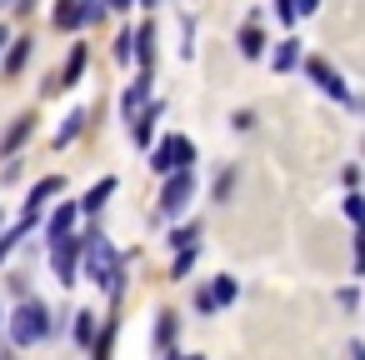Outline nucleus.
<instances>
[{
    "label": "nucleus",
    "mask_w": 365,
    "mask_h": 360,
    "mask_svg": "<svg viewBox=\"0 0 365 360\" xmlns=\"http://www.w3.org/2000/svg\"><path fill=\"white\" fill-rule=\"evenodd\" d=\"M96 330H101V320H96L91 310H76V315H71V340H76L81 350H91V345H96Z\"/></svg>",
    "instance_id": "nucleus-18"
},
{
    "label": "nucleus",
    "mask_w": 365,
    "mask_h": 360,
    "mask_svg": "<svg viewBox=\"0 0 365 360\" xmlns=\"http://www.w3.org/2000/svg\"><path fill=\"white\" fill-rule=\"evenodd\" d=\"M265 46H270V41H265V31H260L255 21H245V26H240V36H235V51H240L245 61H260V56H265Z\"/></svg>",
    "instance_id": "nucleus-16"
},
{
    "label": "nucleus",
    "mask_w": 365,
    "mask_h": 360,
    "mask_svg": "<svg viewBox=\"0 0 365 360\" xmlns=\"http://www.w3.org/2000/svg\"><path fill=\"white\" fill-rule=\"evenodd\" d=\"M175 335H180V315H175V310H160V315H155V335H150V345H155L160 355H175Z\"/></svg>",
    "instance_id": "nucleus-14"
},
{
    "label": "nucleus",
    "mask_w": 365,
    "mask_h": 360,
    "mask_svg": "<svg viewBox=\"0 0 365 360\" xmlns=\"http://www.w3.org/2000/svg\"><path fill=\"white\" fill-rule=\"evenodd\" d=\"M31 225H36V215H21L11 230H0V265H6V260H11V250H16V245L31 235Z\"/></svg>",
    "instance_id": "nucleus-19"
},
{
    "label": "nucleus",
    "mask_w": 365,
    "mask_h": 360,
    "mask_svg": "<svg viewBox=\"0 0 365 360\" xmlns=\"http://www.w3.org/2000/svg\"><path fill=\"white\" fill-rule=\"evenodd\" d=\"M135 6H145V11H155V6H160V0H135Z\"/></svg>",
    "instance_id": "nucleus-43"
},
{
    "label": "nucleus",
    "mask_w": 365,
    "mask_h": 360,
    "mask_svg": "<svg viewBox=\"0 0 365 360\" xmlns=\"http://www.w3.org/2000/svg\"><path fill=\"white\" fill-rule=\"evenodd\" d=\"M36 11V0H16V16H31Z\"/></svg>",
    "instance_id": "nucleus-40"
},
{
    "label": "nucleus",
    "mask_w": 365,
    "mask_h": 360,
    "mask_svg": "<svg viewBox=\"0 0 365 360\" xmlns=\"http://www.w3.org/2000/svg\"><path fill=\"white\" fill-rule=\"evenodd\" d=\"M0 180L16 185V180H21V160H11V155H6V170H0Z\"/></svg>",
    "instance_id": "nucleus-36"
},
{
    "label": "nucleus",
    "mask_w": 365,
    "mask_h": 360,
    "mask_svg": "<svg viewBox=\"0 0 365 360\" xmlns=\"http://www.w3.org/2000/svg\"><path fill=\"white\" fill-rule=\"evenodd\" d=\"M145 101H150V71L140 66V71H135V81H130V86H125V96H120V115L130 120V115H135Z\"/></svg>",
    "instance_id": "nucleus-11"
},
{
    "label": "nucleus",
    "mask_w": 365,
    "mask_h": 360,
    "mask_svg": "<svg viewBox=\"0 0 365 360\" xmlns=\"http://www.w3.org/2000/svg\"><path fill=\"white\" fill-rule=\"evenodd\" d=\"M106 16H110V6H106V0H81V31H96Z\"/></svg>",
    "instance_id": "nucleus-24"
},
{
    "label": "nucleus",
    "mask_w": 365,
    "mask_h": 360,
    "mask_svg": "<svg viewBox=\"0 0 365 360\" xmlns=\"http://www.w3.org/2000/svg\"><path fill=\"white\" fill-rule=\"evenodd\" d=\"M250 125H255V110H235V115H230V130H240V135H245Z\"/></svg>",
    "instance_id": "nucleus-34"
},
{
    "label": "nucleus",
    "mask_w": 365,
    "mask_h": 360,
    "mask_svg": "<svg viewBox=\"0 0 365 360\" xmlns=\"http://www.w3.org/2000/svg\"><path fill=\"white\" fill-rule=\"evenodd\" d=\"M160 115H165V106H160V101H145V106L130 115V140H135V145H150V140H155V120H160Z\"/></svg>",
    "instance_id": "nucleus-9"
},
{
    "label": "nucleus",
    "mask_w": 365,
    "mask_h": 360,
    "mask_svg": "<svg viewBox=\"0 0 365 360\" xmlns=\"http://www.w3.org/2000/svg\"><path fill=\"white\" fill-rule=\"evenodd\" d=\"M195 310H200V315H215V310H220V305H215V290H210V285H200V290H195Z\"/></svg>",
    "instance_id": "nucleus-32"
},
{
    "label": "nucleus",
    "mask_w": 365,
    "mask_h": 360,
    "mask_svg": "<svg viewBox=\"0 0 365 360\" xmlns=\"http://www.w3.org/2000/svg\"><path fill=\"white\" fill-rule=\"evenodd\" d=\"M115 265H120V255H115V245H110V235L91 225V235H81V270H86V280H96V285H106Z\"/></svg>",
    "instance_id": "nucleus-3"
},
{
    "label": "nucleus",
    "mask_w": 365,
    "mask_h": 360,
    "mask_svg": "<svg viewBox=\"0 0 365 360\" xmlns=\"http://www.w3.org/2000/svg\"><path fill=\"white\" fill-rule=\"evenodd\" d=\"M135 61H140L145 71L155 66V26H150V21H140V26H135Z\"/></svg>",
    "instance_id": "nucleus-20"
},
{
    "label": "nucleus",
    "mask_w": 365,
    "mask_h": 360,
    "mask_svg": "<svg viewBox=\"0 0 365 360\" xmlns=\"http://www.w3.org/2000/svg\"><path fill=\"white\" fill-rule=\"evenodd\" d=\"M76 220H81V205H71V200L51 205V220H46V240H56V235H71V230H76Z\"/></svg>",
    "instance_id": "nucleus-15"
},
{
    "label": "nucleus",
    "mask_w": 365,
    "mask_h": 360,
    "mask_svg": "<svg viewBox=\"0 0 365 360\" xmlns=\"http://www.w3.org/2000/svg\"><path fill=\"white\" fill-rule=\"evenodd\" d=\"M340 185H360V165H345L340 170Z\"/></svg>",
    "instance_id": "nucleus-38"
},
{
    "label": "nucleus",
    "mask_w": 365,
    "mask_h": 360,
    "mask_svg": "<svg viewBox=\"0 0 365 360\" xmlns=\"http://www.w3.org/2000/svg\"><path fill=\"white\" fill-rule=\"evenodd\" d=\"M200 240V225L195 220H185V225H170V235H165V245L170 250H180V245H195Z\"/></svg>",
    "instance_id": "nucleus-25"
},
{
    "label": "nucleus",
    "mask_w": 365,
    "mask_h": 360,
    "mask_svg": "<svg viewBox=\"0 0 365 360\" xmlns=\"http://www.w3.org/2000/svg\"><path fill=\"white\" fill-rule=\"evenodd\" d=\"M300 66H305V76L315 81V91L320 96H330V101H340V106H350L355 96H350V86L340 81V71L330 66V61H320V56H300Z\"/></svg>",
    "instance_id": "nucleus-6"
},
{
    "label": "nucleus",
    "mask_w": 365,
    "mask_h": 360,
    "mask_svg": "<svg viewBox=\"0 0 365 360\" xmlns=\"http://www.w3.org/2000/svg\"><path fill=\"white\" fill-rule=\"evenodd\" d=\"M6 41H11V31H6V26H0V51H6Z\"/></svg>",
    "instance_id": "nucleus-42"
},
{
    "label": "nucleus",
    "mask_w": 365,
    "mask_h": 360,
    "mask_svg": "<svg viewBox=\"0 0 365 360\" xmlns=\"http://www.w3.org/2000/svg\"><path fill=\"white\" fill-rule=\"evenodd\" d=\"M115 190H120V180H115V175H101V180L86 190V200H76V205H81V215H101V210H106V200H110Z\"/></svg>",
    "instance_id": "nucleus-13"
},
{
    "label": "nucleus",
    "mask_w": 365,
    "mask_h": 360,
    "mask_svg": "<svg viewBox=\"0 0 365 360\" xmlns=\"http://www.w3.org/2000/svg\"><path fill=\"white\" fill-rule=\"evenodd\" d=\"M230 190H235V165H225V170H220V180H215V200L225 205V200H230Z\"/></svg>",
    "instance_id": "nucleus-30"
},
{
    "label": "nucleus",
    "mask_w": 365,
    "mask_h": 360,
    "mask_svg": "<svg viewBox=\"0 0 365 360\" xmlns=\"http://www.w3.org/2000/svg\"><path fill=\"white\" fill-rule=\"evenodd\" d=\"M0 230H6V210H0Z\"/></svg>",
    "instance_id": "nucleus-44"
},
{
    "label": "nucleus",
    "mask_w": 365,
    "mask_h": 360,
    "mask_svg": "<svg viewBox=\"0 0 365 360\" xmlns=\"http://www.w3.org/2000/svg\"><path fill=\"white\" fill-rule=\"evenodd\" d=\"M300 56H305V51H300V41L290 36V41H275V51H270V66H275L280 76H290V71L300 66Z\"/></svg>",
    "instance_id": "nucleus-17"
},
{
    "label": "nucleus",
    "mask_w": 365,
    "mask_h": 360,
    "mask_svg": "<svg viewBox=\"0 0 365 360\" xmlns=\"http://www.w3.org/2000/svg\"><path fill=\"white\" fill-rule=\"evenodd\" d=\"M86 66H91V46H86V41H76V46H71V56H66V66H61V76H56V91H71V86H81Z\"/></svg>",
    "instance_id": "nucleus-8"
},
{
    "label": "nucleus",
    "mask_w": 365,
    "mask_h": 360,
    "mask_svg": "<svg viewBox=\"0 0 365 360\" xmlns=\"http://www.w3.org/2000/svg\"><path fill=\"white\" fill-rule=\"evenodd\" d=\"M345 215H350L355 225H365V195H360L355 185H350V195H345Z\"/></svg>",
    "instance_id": "nucleus-29"
},
{
    "label": "nucleus",
    "mask_w": 365,
    "mask_h": 360,
    "mask_svg": "<svg viewBox=\"0 0 365 360\" xmlns=\"http://www.w3.org/2000/svg\"><path fill=\"white\" fill-rule=\"evenodd\" d=\"M6 6H11V0H0V11H6Z\"/></svg>",
    "instance_id": "nucleus-45"
},
{
    "label": "nucleus",
    "mask_w": 365,
    "mask_h": 360,
    "mask_svg": "<svg viewBox=\"0 0 365 360\" xmlns=\"http://www.w3.org/2000/svg\"><path fill=\"white\" fill-rule=\"evenodd\" d=\"M115 61H120V66L135 61V31H120V36H115Z\"/></svg>",
    "instance_id": "nucleus-28"
},
{
    "label": "nucleus",
    "mask_w": 365,
    "mask_h": 360,
    "mask_svg": "<svg viewBox=\"0 0 365 360\" xmlns=\"http://www.w3.org/2000/svg\"><path fill=\"white\" fill-rule=\"evenodd\" d=\"M106 6H110V11H130V6H135V0H106Z\"/></svg>",
    "instance_id": "nucleus-41"
},
{
    "label": "nucleus",
    "mask_w": 365,
    "mask_h": 360,
    "mask_svg": "<svg viewBox=\"0 0 365 360\" xmlns=\"http://www.w3.org/2000/svg\"><path fill=\"white\" fill-rule=\"evenodd\" d=\"M61 190H66V180H61V175H46V180H36V185H31V195H26V215H41V210H46V205H51Z\"/></svg>",
    "instance_id": "nucleus-12"
},
{
    "label": "nucleus",
    "mask_w": 365,
    "mask_h": 360,
    "mask_svg": "<svg viewBox=\"0 0 365 360\" xmlns=\"http://www.w3.org/2000/svg\"><path fill=\"white\" fill-rule=\"evenodd\" d=\"M51 26H56V31H81V0H56Z\"/></svg>",
    "instance_id": "nucleus-21"
},
{
    "label": "nucleus",
    "mask_w": 365,
    "mask_h": 360,
    "mask_svg": "<svg viewBox=\"0 0 365 360\" xmlns=\"http://www.w3.org/2000/svg\"><path fill=\"white\" fill-rule=\"evenodd\" d=\"M195 260H200V240H195V245H180L175 260H170V280H185V275L195 270Z\"/></svg>",
    "instance_id": "nucleus-23"
},
{
    "label": "nucleus",
    "mask_w": 365,
    "mask_h": 360,
    "mask_svg": "<svg viewBox=\"0 0 365 360\" xmlns=\"http://www.w3.org/2000/svg\"><path fill=\"white\" fill-rule=\"evenodd\" d=\"M115 330H120V325H115V315H110V320H106V330H96L91 355H110V350H115Z\"/></svg>",
    "instance_id": "nucleus-27"
},
{
    "label": "nucleus",
    "mask_w": 365,
    "mask_h": 360,
    "mask_svg": "<svg viewBox=\"0 0 365 360\" xmlns=\"http://www.w3.org/2000/svg\"><path fill=\"white\" fill-rule=\"evenodd\" d=\"M51 270H56V280L71 290V285H81V235L71 230V235H56L51 240Z\"/></svg>",
    "instance_id": "nucleus-5"
},
{
    "label": "nucleus",
    "mask_w": 365,
    "mask_h": 360,
    "mask_svg": "<svg viewBox=\"0 0 365 360\" xmlns=\"http://www.w3.org/2000/svg\"><path fill=\"white\" fill-rule=\"evenodd\" d=\"M335 300H340V310H355V305H360V290H355V285H345Z\"/></svg>",
    "instance_id": "nucleus-35"
},
{
    "label": "nucleus",
    "mask_w": 365,
    "mask_h": 360,
    "mask_svg": "<svg viewBox=\"0 0 365 360\" xmlns=\"http://www.w3.org/2000/svg\"><path fill=\"white\" fill-rule=\"evenodd\" d=\"M190 160H195V140L190 135H160V140H150V170L155 175L185 170Z\"/></svg>",
    "instance_id": "nucleus-4"
},
{
    "label": "nucleus",
    "mask_w": 365,
    "mask_h": 360,
    "mask_svg": "<svg viewBox=\"0 0 365 360\" xmlns=\"http://www.w3.org/2000/svg\"><path fill=\"white\" fill-rule=\"evenodd\" d=\"M210 290H215V305H230V300L240 295V285H235V275H215V280H210Z\"/></svg>",
    "instance_id": "nucleus-26"
},
{
    "label": "nucleus",
    "mask_w": 365,
    "mask_h": 360,
    "mask_svg": "<svg viewBox=\"0 0 365 360\" xmlns=\"http://www.w3.org/2000/svg\"><path fill=\"white\" fill-rule=\"evenodd\" d=\"M86 120H91L86 110H71V115L61 120V130H56V150H66V145H71V140H76V135L86 130Z\"/></svg>",
    "instance_id": "nucleus-22"
},
{
    "label": "nucleus",
    "mask_w": 365,
    "mask_h": 360,
    "mask_svg": "<svg viewBox=\"0 0 365 360\" xmlns=\"http://www.w3.org/2000/svg\"><path fill=\"white\" fill-rule=\"evenodd\" d=\"M195 195H200V180H195V170H190V165H185V170H170V175H160L155 210H160L165 220H180V215L195 205Z\"/></svg>",
    "instance_id": "nucleus-2"
},
{
    "label": "nucleus",
    "mask_w": 365,
    "mask_h": 360,
    "mask_svg": "<svg viewBox=\"0 0 365 360\" xmlns=\"http://www.w3.org/2000/svg\"><path fill=\"white\" fill-rule=\"evenodd\" d=\"M31 51H36V41H31V36H11V41H6V51H0V76L16 81V76L31 66Z\"/></svg>",
    "instance_id": "nucleus-7"
},
{
    "label": "nucleus",
    "mask_w": 365,
    "mask_h": 360,
    "mask_svg": "<svg viewBox=\"0 0 365 360\" xmlns=\"http://www.w3.org/2000/svg\"><path fill=\"white\" fill-rule=\"evenodd\" d=\"M295 11H300V16H315V11H320V0H295Z\"/></svg>",
    "instance_id": "nucleus-39"
},
{
    "label": "nucleus",
    "mask_w": 365,
    "mask_h": 360,
    "mask_svg": "<svg viewBox=\"0 0 365 360\" xmlns=\"http://www.w3.org/2000/svg\"><path fill=\"white\" fill-rule=\"evenodd\" d=\"M0 325H6V310H0Z\"/></svg>",
    "instance_id": "nucleus-46"
},
{
    "label": "nucleus",
    "mask_w": 365,
    "mask_h": 360,
    "mask_svg": "<svg viewBox=\"0 0 365 360\" xmlns=\"http://www.w3.org/2000/svg\"><path fill=\"white\" fill-rule=\"evenodd\" d=\"M275 21H280L285 31H290V26L300 21V11H295V0H275Z\"/></svg>",
    "instance_id": "nucleus-31"
},
{
    "label": "nucleus",
    "mask_w": 365,
    "mask_h": 360,
    "mask_svg": "<svg viewBox=\"0 0 365 360\" xmlns=\"http://www.w3.org/2000/svg\"><path fill=\"white\" fill-rule=\"evenodd\" d=\"M36 135V115H16L11 125H6V135H0V160H6V155H16L26 140Z\"/></svg>",
    "instance_id": "nucleus-10"
},
{
    "label": "nucleus",
    "mask_w": 365,
    "mask_h": 360,
    "mask_svg": "<svg viewBox=\"0 0 365 360\" xmlns=\"http://www.w3.org/2000/svg\"><path fill=\"white\" fill-rule=\"evenodd\" d=\"M11 295H16V300L31 295V280H26V275H11Z\"/></svg>",
    "instance_id": "nucleus-37"
},
{
    "label": "nucleus",
    "mask_w": 365,
    "mask_h": 360,
    "mask_svg": "<svg viewBox=\"0 0 365 360\" xmlns=\"http://www.w3.org/2000/svg\"><path fill=\"white\" fill-rule=\"evenodd\" d=\"M56 330H61V320L51 315V305L36 300V295H21L16 310H11V320H6V335H11L6 345L31 350V345H41V340H56Z\"/></svg>",
    "instance_id": "nucleus-1"
},
{
    "label": "nucleus",
    "mask_w": 365,
    "mask_h": 360,
    "mask_svg": "<svg viewBox=\"0 0 365 360\" xmlns=\"http://www.w3.org/2000/svg\"><path fill=\"white\" fill-rule=\"evenodd\" d=\"M355 275L365 280V225H355Z\"/></svg>",
    "instance_id": "nucleus-33"
}]
</instances>
